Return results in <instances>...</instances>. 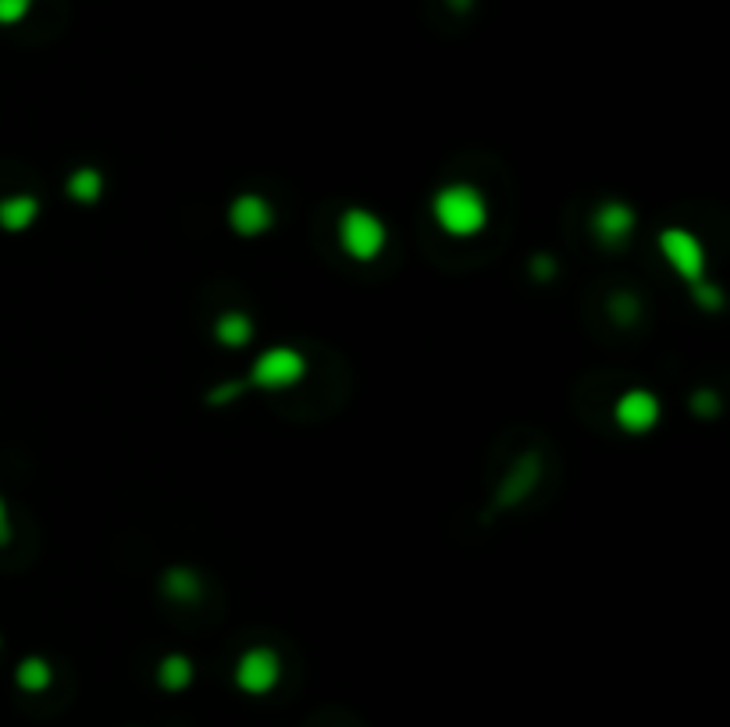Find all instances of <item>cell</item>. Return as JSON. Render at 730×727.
<instances>
[{
	"label": "cell",
	"mask_w": 730,
	"mask_h": 727,
	"mask_svg": "<svg viewBox=\"0 0 730 727\" xmlns=\"http://www.w3.org/2000/svg\"><path fill=\"white\" fill-rule=\"evenodd\" d=\"M306 375H311V364H306L303 350L278 342V347H267L253 356L242 381H247V392H289L303 386Z\"/></svg>",
	"instance_id": "3"
},
{
	"label": "cell",
	"mask_w": 730,
	"mask_h": 727,
	"mask_svg": "<svg viewBox=\"0 0 730 727\" xmlns=\"http://www.w3.org/2000/svg\"><path fill=\"white\" fill-rule=\"evenodd\" d=\"M281 674H286V663H281V653L272 645H250L242 649L236 667H232V685L242 695L250 699H264L272 695L281 685Z\"/></svg>",
	"instance_id": "5"
},
{
	"label": "cell",
	"mask_w": 730,
	"mask_h": 727,
	"mask_svg": "<svg viewBox=\"0 0 730 727\" xmlns=\"http://www.w3.org/2000/svg\"><path fill=\"white\" fill-rule=\"evenodd\" d=\"M691 292V300H695V308L698 311H709V314H716L723 308V292L713 286V278H706L702 286H695V289H688Z\"/></svg>",
	"instance_id": "17"
},
{
	"label": "cell",
	"mask_w": 730,
	"mask_h": 727,
	"mask_svg": "<svg viewBox=\"0 0 730 727\" xmlns=\"http://www.w3.org/2000/svg\"><path fill=\"white\" fill-rule=\"evenodd\" d=\"M336 239L342 258H350L353 264H375L389 247V225L381 214H375L370 208H345L336 222Z\"/></svg>",
	"instance_id": "2"
},
{
	"label": "cell",
	"mask_w": 730,
	"mask_h": 727,
	"mask_svg": "<svg viewBox=\"0 0 730 727\" xmlns=\"http://www.w3.org/2000/svg\"><path fill=\"white\" fill-rule=\"evenodd\" d=\"M43 214V200L36 193H8L0 197V233L8 236H22L40 222Z\"/></svg>",
	"instance_id": "9"
},
{
	"label": "cell",
	"mask_w": 730,
	"mask_h": 727,
	"mask_svg": "<svg viewBox=\"0 0 730 727\" xmlns=\"http://www.w3.org/2000/svg\"><path fill=\"white\" fill-rule=\"evenodd\" d=\"M656 253L670 272L681 278L688 289L702 286L709 278V250L691 228L684 225H666L656 236Z\"/></svg>",
	"instance_id": "4"
},
{
	"label": "cell",
	"mask_w": 730,
	"mask_h": 727,
	"mask_svg": "<svg viewBox=\"0 0 730 727\" xmlns=\"http://www.w3.org/2000/svg\"><path fill=\"white\" fill-rule=\"evenodd\" d=\"M253 336H257V325H253V317L247 311H222L214 317L211 325V339L217 342L222 350H247Z\"/></svg>",
	"instance_id": "10"
},
{
	"label": "cell",
	"mask_w": 730,
	"mask_h": 727,
	"mask_svg": "<svg viewBox=\"0 0 730 727\" xmlns=\"http://www.w3.org/2000/svg\"><path fill=\"white\" fill-rule=\"evenodd\" d=\"M225 222L239 239H261L278 225V208L257 189H247V193H236L228 200Z\"/></svg>",
	"instance_id": "8"
},
{
	"label": "cell",
	"mask_w": 730,
	"mask_h": 727,
	"mask_svg": "<svg viewBox=\"0 0 730 727\" xmlns=\"http://www.w3.org/2000/svg\"><path fill=\"white\" fill-rule=\"evenodd\" d=\"M613 425H617L624 436H649L656 431L663 421V400L656 389L649 386H627L617 400H613Z\"/></svg>",
	"instance_id": "6"
},
{
	"label": "cell",
	"mask_w": 730,
	"mask_h": 727,
	"mask_svg": "<svg viewBox=\"0 0 730 727\" xmlns=\"http://www.w3.org/2000/svg\"><path fill=\"white\" fill-rule=\"evenodd\" d=\"M161 592H164V599H172V603H178V606H197L203 599V578L193 567L175 564V567L164 571Z\"/></svg>",
	"instance_id": "12"
},
{
	"label": "cell",
	"mask_w": 730,
	"mask_h": 727,
	"mask_svg": "<svg viewBox=\"0 0 730 727\" xmlns=\"http://www.w3.org/2000/svg\"><path fill=\"white\" fill-rule=\"evenodd\" d=\"M108 178L97 164H79L65 175V200L79 203V208H93V203L104 200Z\"/></svg>",
	"instance_id": "11"
},
{
	"label": "cell",
	"mask_w": 730,
	"mask_h": 727,
	"mask_svg": "<svg viewBox=\"0 0 730 727\" xmlns=\"http://www.w3.org/2000/svg\"><path fill=\"white\" fill-rule=\"evenodd\" d=\"M242 397H247V381L236 378V381H222V386H214L207 392V403L211 406H228V403H236Z\"/></svg>",
	"instance_id": "18"
},
{
	"label": "cell",
	"mask_w": 730,
	"mask_h": 727,
	"mask_svg": "<svg viewBox=\"0 0 730 727\" xmlns=\"http://www.w3.org/2000/svg\"><path fill=\"white\" fill-rule=\"evenodd\" d=\"M431 222L442 236L450 239H474L481 236L492 222L489 197L474 183H445L431 193Z\"/></svg>",
	"instance_id": "1"
},
{
	"label": "cell",
	"mask_w": 730,
	"mask_h": 727,
	"mask_svg": "<svg viewBox=\"0 0 730 727\" xmlns=\"http://www.w3.org/2000/svg\"><path fill=\"white\" fill-rule=\"evenodd\" d=\"M538 478H542V461H538L534 453L520 456L517 467L509 471V478H503V489H499V503H506V506H509V503L528 500V496L534 492Z\"/></svg>",
	"instance_id": "13"
},
{
	"label": "cell",
	"mask_w": 730,
	"mask_h": 727,
	"mask_svg": "<svg viewBox=\"0 0 730 727\" xmlns=\"http://www.w3.org/2000/svg\"><path fill=\"white\" fill-rule=\"evenodd\" d=\"M15 685L22 688L25 695H40V692H47V688L54 685V663H50L47 656H40V653H33V656L18 660V667H15Z\"/></svg>",
	"instance_id": "15"
},
{
	"label": "cell",
	"mask_w": 730,
	"mask_h": 727,
	"mask_svg": "<svg viewBox=\"0 0 730 727\" xmlns=\"http://www.w3.org/2000/svg\"><path fill=\"white\" fill-rule=\"evenodd\" d=\"M588 233L602 250H624L638 233V211L627 200H599L592 218H588Z\"/></svg>",
	"instance_id": "7"
},
{
	"label": "cell",
	"mask_w": 730,
	"mask_h": 727,
	"mask_svg": "<svg viewBox=\"0 0 730 727\" xmlns=\"http://www.w3.org/2000/svg\"><path fill=\"white\" fill-rule=\"evenodd\" d=\"M11 539H15V525H11V506H8L4 496H0V550H8Z\"/></svg>",
	"instance_id": "20"
},
{
	"label": "cell",
	"mask_w": 730,
	"mask_h": 727,
	"mask_svg": "<svg viewBox=\"0 0 730 727\" xmlns=\"http://www.w3.org/2000/svg\"><path fill=\"white\" fill-rule=\"evenodd\" d=\"M153 681H158L161 692L178 695L197 681V663L186 653H168V656H161L158 670H153Z\"/></svg>",
	"instance_id": "14"
},
{
	"label": "cell",
	"mask_w": 730,
	"mask_h": 727,
	"mask_svg": "<svg viewBox=\"0 0 730 727\" xmlns=\"http://www.w3.org/2000/svg\"><path fill=\"white\" fill-rule=\"evenodd\" d=\"M609 314L613 317H627V322H631V317H638V303L627 297V292H617V297L609 300Z\"/></svg>",
	"instance_id": "19"
},
{
	"label": "cell",
	"mask_w": 730,
	"mask_h": 727,
	"mask_svg": "<svg viewBox=\"0 0 730 727\" xmlns=\"http://www.w3.org/2000/svg\"><path fill=\"white\" fill-rule=\"evenodd\" d=\"M36 0H0V29H15L33 15Z\"/></svg>",
	"instance_id": "16"
}]
</instances>
